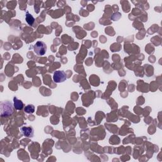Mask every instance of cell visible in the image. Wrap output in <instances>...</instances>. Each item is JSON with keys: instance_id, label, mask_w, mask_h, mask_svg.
<instances>
[{"instance_id": "1", "label": "cell", "mask_w": 162, "mask_h": 162, "mask_svg": "<svg viewBox=\"0 0 162 162\" xmlns=\"http://www.w3.org/2000/svg\"><path fill=\"white\" fill-rule=\"evenodd\" d=\"M13 113V105L10 101H5L1 105V115L7 116L11 115Z\"/></svg>"}, {"instance_id": "2", "label": "cell", "mask_w": 162, "mask_h": 162, "mask_svg": "<svg viewBox=\"0 0 162 162\" xmlns=\"http://www.w3.org/2000/svg\"><path fill=\"white\" fill-rule=\"evenodd\" d=\"M34 51L36 54L39 56L45 55L47 51V46L46 44L42 41H37L34 46Z\"/></svg>"}, {"instance_id": "3", "label": "cell", "mask_w": 162, "mask_h": 162, "mask_svg": "<svg viewBox=\"0 0 162 162\" xmlns=\"http://www.w3.org/2000/svg\"><path fill=\"white\" fill-rule=\"evenodd\" d=\"M67 79L66 73L63 70H57L54 73L53 81L56 83L63 82Z\"/></svg>"}, {"instance_id": "4", "label": "cell", "mask_w": 162, "mask_h": 162, "mask_svg": "<svg viewBox=\"0 0 162 162\" xmlns=\"http://www.w3.org/2000/svg\"><path fill=\"white\" fill-rule=\"evenodd\" d=\"M20 130L22 134L27 138H33L34 136V129L32 127H22Z\"/></svg>"}, {"instance_id": "5", "label": "cell", "mask_w": 162, "mask_h": 162, "mask_svg": "<svg viewBox=\"0 0 162 162\" xmlns=\"http://www.w3.org/2000/svg\"><path fill=\"white\" fill-rule=\"evenodd\" d=\"M14 107L17 110H21L24 108V103L21 100L18 99L16 97L13 98Z\"/></svg>"}, {"instance_id": "6", "label": "cell", "mask_w": 162, "mask_h": 162, "mask_svg": "<svg viewBox=\"0 0 162 162\" xmlns=\"http://www.w3.org/2000/svg\"><path fill=\"white\" fill-rule=\"evenodd\" d=\"M25 19H26V21L27 22V24L29 25L32 26L34 22V18L33 17V16L31 14L28 13V12H27L26 13V15H25Z\"/></svg>"}, {"instance_id": "7", "label": "cell", "mask_w": 162, "mask_h": 162, "mask_svg": "<svg viewBox=\"0 0 162 162\" xmlns=\"http://www.w3.org/2000/svg\"><path fill=\"white\" fill-rule=\"evenodd\" d=\"M35 111V107L33 105H28L24 108V112L28 114H32Z\"/></svg>"}]
</instances>
